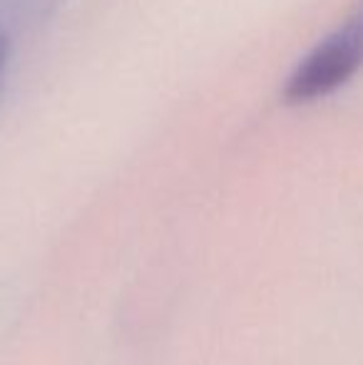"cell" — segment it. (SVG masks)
I'll return each mask as SVG.
<instances>
[{"label":"cell","mask_w":363,"mask_h":365,"mask_svg":"<svg viewBox=\"0 0 363 365\" xmlns=\"http://www.w3.org/2000/svg\"><path fill=\"white\" fill-rule=\"evenodd\" d=\"M5 50H8V43H5V35L0 30V75H3V68H5Z\"/></svg>","instance_id":"obj_2"},{"label":"cell","mask_w":363,"mask_h":365,"mask_svg":"<svg viewBox=\"0 0 363 365\" xmlns=\"http://www.w3.org/2000/svg\"><path fill=\"white\" fill-rule=\"evenodd\" d=\"M363 65V15L324 38L291 73L284 87L289 105H309L344 87Z\"/></svg>","instance_id":"obj_1"}]
</instances>
